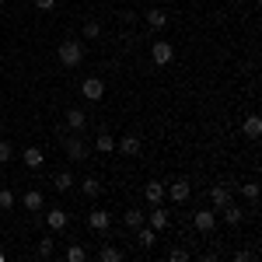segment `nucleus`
Masks as SVG:
<instances>
[{
    "instance_id": "f257e3e1",
    "label": "nucleus",
    "mask_w": 262,
    "mask_h": 262,
    "mask_svg": "<svg viewBox=\"0 0 262 262\" xmlns=\"http://www.w3.org/2000/svg\"><path fill=\"white\" fill-rule=\"evenodd\" d=\"M56 56H60V67H81L84 63V42L81 39H63Z\"/></svg>"
},
{
    "instance_id": "f03ea898",
    "label": "nucleus",
    "mask_w": 262,
    "mask_h": 262,
    "mask_svg": "<svg viewBox=\"0 0 262 262\" xmlns=\"http://www.w3.org/2000/svg\"><path fill=\"white\" fill-rule=\"evenodd\" d=\"M81 95L88 101H101V98H105V81H101V77H84Z\"/></svg>"
},
{
    "instance_id": "7ed1b4c3",
    "label": "nucleus",
    "mask_w": 262,
    "mask_h": 262,
    "mask_svg": "<svg viewBox=\"0 0 262 262\" xmlns=\"http://www.w3.org/2000/svg\"><path fill=\"white\" fill-rule=\"evenodd\" d=\"M67 224H70V213H67L63 206H49V210H46V227H49V231H63Z\"/></svg>"
},
{
    "instance_id": "20e7f679",
    "label": "nucleus",
    "mask_w": 262,
    "mask_h": 262,
    "mask_svg": "<svg viewBox=\"0 0 262 262\" xmlns=\"http://www.w3.org/2000/svg\"><path fill=\"white\" fill-rule=\"evenodd\" d=\"M171 56H175V49H171V42L158 39L154 46H150V60L158 63V67H168V63H171Z\"/></svg>"
},
{
    "instance_id": "39448f33",
    "label": "nucleus",
    "mask_w": 262,
    "mask_h": 262,
    "mask_svg": "<svg viewBox=\"0 0 262 262\" xmlns=\"http://www.w3.org/2000/svg\"><path fill=\"white\" fill-rule=\"evenodd\" d=\"M143 196H147L150 206H158V203H164V196H168V185H164L161 179H150V182H147V189H143Z\"/></svg>"
},
{
    "instance_id": "423d86ee",
    "label": "nucleus",
    "mask_w": 262,
    "mask_h": 262,
    "mask_svg": "<svg viewBox=\"0 0 262 262\" xmlns=\"http://www.w3.org/2000/svg\"><path fill=\"white\" fill-rule=\"evenodd\" d=\"M147 224H150V227H154V231L161 234V231H168V224H171V217H168V210H164L161 203H158V206H154V210L147 213Z\"/></svg>"
},
{
    "instance_id": "0eeeda50",
    "label": "nucleus",
    "mask_w": 262,
    "mask_h": 262,
    "mask_svg": "<svg viewBox=\"0 0 262 262\" xmlns=\"http://www.w3.org/2000/svg\"><path fill=\"white\" fill-rule=\"evenodd\" d=\"M192 227H196L200 234H210V231L217 227V217H213V210H196V217H192Z\"/></svg>"
},
{
    "instance_id": "6e6552de",
    "label": "nucleus",
    "mask_w": 262,
    "mask_h": 262,
    "mask_svg": "<svg viewBox=\"0 0 262 262\" xmlns=\"http://www.w3.org/2000/svg\"><path fill=\"white\" fill-rule=\"evenodd\" d=\"M88 224H91V231H101V234H105V231L112 227V213H108V210H91V213H88Z\"/></svg>"
},
{
    "instance_id": "1a4fd4ad",
    "label": "nucleus",
    "mask_w": 262,
    "mask_h": 262,
    "mask_svg": "<svg viewBox=\"0 0 262 262\" xmlns=\"http://www.w3.org/2000/svg\"><path fill=\"white\" fill-rule=\"evenodd\" d=\"M189 192H192L189 179H175L171 185H168V196H171V203H185V200H189Z\"/></svg>"
},
{
    "instance_id": "9d476101",
    "label": "nucleus",
    "mask_w": 262,
    "mask_h": 262,
    "mask_svg": "<svg viewBox=\"0 0 262 262\" xmlns=\"http://www.w3.org/2000/svg\"><path fill=\"white\" fill-rule=\"evenodd\" d=\"M21 206H25V210H28V213H39L42 206H46V196H42L39 189H28V192H25V196H21Z\"/></svg>"
},
{
    "instance_id": "9b49d317",
    "label": "nucleus",
    "mask_w": 262,
    "mask_h": 262,
    "mask_svg": "<svg viewBox=\"0 0 262 262\" xmlns=\"http://www.w3.org/2000/svg\"><path fill=\"white\" fill-rule=\"evenodd\" d=\"M133 234H137V242H140L143 248H154V245H158V231H154V227H150V224H147V221H143L140 227L133 231Z\"/></svg>"
},
{
    "instance_id": "f8f14e48",
    "label": "nucleus",
    "mask_w": 262,
    "mask_h": 262,
    "mask_svg": "<svg viewBox=\"0 0 262 262\" xmlns=\"http://www.w3.org/2000/svg\"><path fill=\"white\" fill-rule=\"evenodd\" d=\"M210 203H213V213L224 210V206L231 203V189H227V185H213V189H210Z\"/></svg>"
},
{
    "instance_id": "ddd939ff",
    "label": "nucleus",
    "mask_w": 262,
    "mask_h": 262,
    "mask_svg": "<svg viewBox=\"0 0 262 262\" xmlns=\"http://www.w3.org/2000/svg\"><path fill=\"white\" fill-rule=\"evenodd\" d=\"M116 150L119 154H129V158H137L140 154V137H133V133H126L119 143H116Z\"/></svg>"
},
{
    "instance_id": "4468645a",
    "label": "nucleus",
    "mask_w": 262,
    "mask_h": 262,
    "mask_svg": "<svg viewBox=\"0 0 262 262\" xmlns=\"http://www.w3.org/2000/svg\"><path fill=\"white\" fill-rule=\"evenodd\" d=\"M21 161L28 164L32 171H35V168H42V161H46V154H42V147H25V150H21Z\"/></svg>"
},
{
    "instance_id": "2eb2a0df",
    "label": "nucleus",
    "mask_w": 262,
    "mask_h": 262,
    "mask_svg": "<svg viewBox=\"0 0 262 262\" xmlns=\"http://www.w3.org/2000/svg\"><path fill=\"white\" fill-rule=\"evenodd\" d=\"M143 221H147V213H143V210H137V206H129V210H126V217H122V224H126L129 231H137Z\"/></svg>"
},
{
    "instance_id": "dca6fc26",
    "label": "nucleus",
    "mask_w": 262,
    "mask_h": 262,
    "mask_svg": "<svg viewBox=\"0 0 262 262\" xmlns=\"http://www.w3.org/2000/svg\"><path fill=\"white\" fill-rule=\"evenodd\" d=\"M67 158H70V161H84V158H88L84 140H67Z\"/></svg>"
},
{
    "instance_id": "f3484780",
    "label": "nucleus",
    "mask_w": 262,
    "mask_h": 262,
    "mask_svg": "<svg viewBox=\"0 0 262 262\" xmlns=\"http://www.w3.org/2000/svg\"><path fill=\"white\" fill-rule=\"evenodd\" d=\"M53 189H56V192H70V189H74V175H70V171H56V175H53Z\"/></svg>"
},
{
    "instance_id": "a211bd4d",
    "label": "nucleus",
    "mask_w": 262,
    "mask_h": 262,
    "mask_svg": "<svg viewBox=\"0 0 262 262\" xmlns=\"http://www.w3.org/2000/svg\"><path fill=\"white\" fill-rule=\"evenodd\" d=\"M81 192L88 196V200H98V196H101V179H84L81 182Z\"/></svg>"
},
{
    "instance_id": "6ab92c4d",
    "label": "nucleus",
    "mask_w": 262,
    "mask_h": 262,
    "mask_svg": "<svg viewBox=\"0 0 262 262\" xmlns=\"http://www.w3.org/2000/svg\"><path fill=\"white\" fill-rule=\"evenodd\" d=\"M224 221L231 224V227H238V224L245 221V210H242V206H231V203H227V206H224Z\"/></svg>"
},
{
    "instance_id": "aec40b11",
    "label": "nucleus",
    "mask_w": 262,
    "mask_h": 262,
    "mask_svg": "<svg viewBox=\"0 0 262 262\" xmlns=\"http://www.w3.org/2000/svg\"><path fill=\"white\" fill-rule=\"evenodd\" d=\"M147 25H150V28H154V32H161L164 25H168V14H164V11H158V7H154V11H147Z\"/></svg>"
},
{
    "instance_id": "412c9836",
    "label": "nucleus",
    "mask_w": 262,
    "mask_h": 262,
    "mask_svg": "<svg viewBox=\"0 0 262 262\" xmlns=\"http://www.w3.org/2000/svg\"><path fill=\"white\" fill-rule=\"evenodd\" d=\"M67 126H70V129H84V126H88V116H84L81 108H70V112H67Z\"/></svg>"
},
{
    "instance_id": "4be33fe9",
    "label": "nucleus",
    "mask_w": 262,
    "mask_h": 262,
    "mask_svg": "<svg viewBox=\"0 0 262 262\" xmlns=\"http://www.w3.org/2000/svg\"><path fill=\"white\" fill-rule=\"evenodd\" d=\"M242 129H245V137H252V140H255V137L262 133V119H259V116H248V119L242 122Z\"/></svg>"
},
{
    "instance_id": "5701e85b",
    "label": "nucleus",
    "mask_w": 262,
    "mask_h": 262,
    "mask_svg": "<svg viewBox=\"0 0 262 262\" xmlns=\"http://www.w3.org/2000/svg\"><path fill=\"white\" fill-rule=\"evenodd\" d=\"M98 259H101V262H119V259H122V252L116 248V245H105V248L98 252Z\"/></svg>"
},
{
    "instance_id": "b1692460",
    "label": "nucleus",
    "mask_w": 262,
    "mask_h": 262,
    "mask_svg": "<svg viewBox=\"0 0 262 262\" xmlns=\"http://www.w3.org/2000/svg\"><path fill=\"white\" fill-rule=\"evenodd\" d=\"M98 150H101V154H112V150H116V140H112L105 129L98 133Z\"/></svg>"
},
{
    "instance_id": "393cba45",
    "label": "nucleus",
    "mask_w": 262,
    "mask_h": 262,
    "mask_svg": "<svg viewBox=\"0 0 262 262\" xmlns=\"http://www.w3.org/2000/svg\"><path fill=\"white\" fill-rule=\"evenodd\" d=\"M67 259H70V262H84V259H88L84 245H70V248H67Z\"/></svg>"
},
{
    "instance_id": "a878e982",
    "label": "nucleus",
    "mask_w": 262,
    "mask_h": 262,
    "mask_svg": "<svg viewBox=\"0 0 262 262\" xmlns=\"http://www.w3.org/2000/svg\"><path fill=\"white\" fill-rule=\"evenodd\" d=\"M242 196L248 203H255V200H259V185H255V182H245V185H242Z\"/></svg>"
},
{
    "instance_id": "bb28decb",
    "label": "nucleus",
    "mask_w": 262,
    "mask_h": 262,
    "mask_svg": "<svg viewBox=\"0 0 262 262\" xmlns=\"http://www.w3.org/2000/svg\"><path fill=\"white\" fill-rule=\"evenodd\" d=\"M11 158H14V143H11V140H0V164H7Z\"/></svg>"
},
{
    "instance_id": "cd10ccee",
    "label": "nucleus",
    "mask_w": 262,
    "mask_h": 262,
    "mask_svg": "<svg viewBox=\"0 0 262 262\" xmlns=\"http://www.w3.org/2000/svg\"><path fill=\"white\" fill-rule=\"evenodd\" d=\"M101 35V25L98 21H88V25H84V39H98Z\"/></svg>"
},
{
    "instance_id": "c85d7f7f",
    "label": "nucleus",
    "mask_w": 262,
    "mask_h": 262,
    "mask_svg": "<svg viewBox=\"0 0 262 262\" xmlns=\"http://www.w3.org/2000/svg\"><path fill=\"white\" fill-rule=\"evenodd\" d=\"M14 206V192L11 189H0V210H11Z\"/></svg>"
},
{
    "instance_id": "c756f323",
    "label": "nucleus",
    "mask_w": 262,
    "mask_h": 262,
    "mask_svg": "<svg viewBox=\"0 0 262 262\" xmlns=\"http://www.w3.org/2000/svg\"><path fill=\"white\" fill-rule=\"evenodd\" d=\"M53 252H56V248H53V238H42V242H39V255H42V259H49Z\"/></svg>"
},
{
    "instance_id": "7c9ffc66",
    "label": "nucleus",
    "mask_w": 262,
    "mask_h": 262,
    "mask_svg": "<svg viewBox=\"0 0 262 262\" xmlns=\"http://www.w3.org/2000/svg\"><path fill=\"white\" fill-rule=\"evenodd\" d=\"M168 259H171V262H189V252H185V248H171Z\"/></svg>"
},
{
    "instance_id": "2f4dec72",
    "label": "nucleus",
    "mask_w": 262,
    "mask_h": 262,
    "mask_svg": "<svg viewBox=\"0 0 262 262\" xmlns=\"http://www.w3.org/2000/svg\"><path fill=\"white\" fill-rule=\"evenodd\" d=\"M234 262H255V252H234Z\"/></svg>"
},
{
    "instance_id": "473e14b6",
    "label": "nucleus",
    "mask_w": 262,
    "mask_h": 262,
    "mask_svg": "<svg viewBox=\"0 0 262 262\" xmlns=\"http://www.w3.org/2000/svg\"><path fill=\"white\" fill-rule=\"evenodd\" d=\"M39 11H56V0H35Z\"/></svg>"
},
{
    "instance_id": "72a5a7b5",
    "label": "nucleus",
    "mask_w": 262,
    "mask_h": 262,
    "mask_svg": "<svg viewBox=\"0 0 262 262\" xmlns=\"http://www.w3.org/2000/svg\"><path fill=\"white\" fill-rule=\"evenodd\" d=\"M122 25H137V11H122Z\"/></svg>"
},
{
    "instance_id": "f704fd0d",
    "label": "nucleus",
    "mask_w": 262,
    "mask_h": 262,
    "mask_svg": "<svg viewBox=\"0 0 262 262\" xmlns=\"http://www.w3.org/2000/svg\"><path fill=\"white\" fill-rule=\"evenodd\" d=\"M0 133H4V119H0Z\"/></svg>"
},
{
    "instance_id": "c9c22d12",
    "label": "nucleus",
    "mask_w": 262,
    "mask_h": 262,
    "mask_svg": "<svg viewBox=\"0 0 262 262\" xmlns=\"http://www.w3.org/2000/svg\"><path fill=\"white\" fill-rule=\"evenodd\" d=\"M238 4H245V0H238ZM255 4H259V0H255Z\"/></svg>"
},
{
    "instance_id": "e433bc0d",
    "label": "nucleus",
    "mask_w": 262,
    "mask_h": 262,
    "mask_svg": "<svg viewBox=\"0 0 262 262\" xmlns=\"http://www.w3.org/2000/svg\"><path fill=\"white\" fill-rule=\"evenodd\" d=\"M0 7H4V0H0Z\"/></svg>"
}]
</instances>
